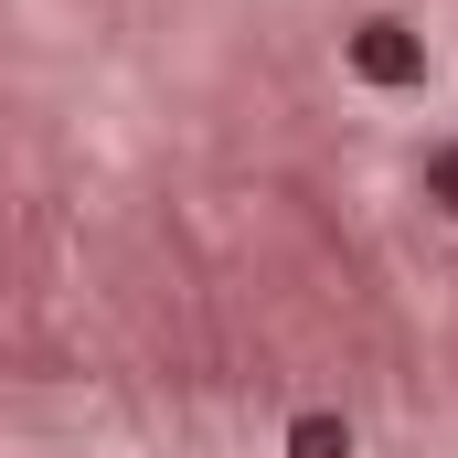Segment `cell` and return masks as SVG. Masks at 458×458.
Returning a JSON list of instances; mask_svg holds the SVG:
<instances>
[{"label": "cell", "mask_w": 458, "mask_h": 458, "mask_svg": "<svg viewBox=\"0 0 458 458\" xmlns=\"http://www.w3.org/2000/svg\"><path fill=\"white\" fill-rule=\"evenodd\" d=\"M427 192L458 214V139H448V149H427Z\"/></svg>", "instance_id": "3957f363"}, {"label": "cell", "mask_w": 458, "mask_h": 458, "mask_svg": "<svg viewBox=\"0 0 458 458\" xmlns=\"http://www.w3.org/2000/svg\"><path fill=\"white\" fill-rule=\"evenodd\" d=\"M352 64H362L373 86H427V43H416L405 21H362V32H352Z\"/></svg>", "instance_id": "6da1fadb"}, {"label": "cell", "mask_w": 458, "mask_h": 458, "mask_svg": "<svg viewBox=\"0 0 458 458\" xmlns=\"http://www.w3.org/2000/svg\"><path fill=\"white\" fill-rule=\"evenodd\" d=\"M288 458H352V427L342 416H299L288 427Z\"/></svg>", "instance_id": "7a4b0ae2"}]
</instances>
